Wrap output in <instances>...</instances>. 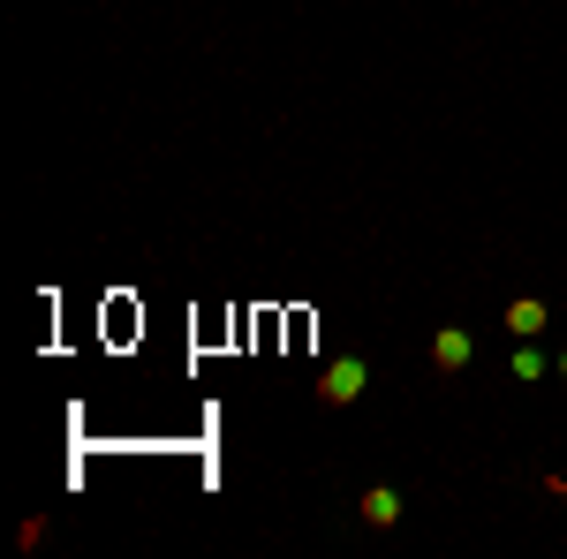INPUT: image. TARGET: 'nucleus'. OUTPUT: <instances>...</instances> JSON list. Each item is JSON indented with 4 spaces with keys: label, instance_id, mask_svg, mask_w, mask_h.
<instances>
[{
    "label": "nucleus",
    "instance_id": "nucleus-1",
    "mask_svg": "<svg viewBox=\"0 0 567 559\" xmlns=\"http://www.w3.org/2000/svg\"><path fill=\"white\" fill-rule=\"evenodd\" d=\"M363 386H371V356H341V363H326V378H318V401H326V408H348Z\"/></svg>",
    "mask_w": 567,
    "mask_h": 559
},
{
    "label": "nucleus",
    "instance_id": "nucleus-2",
    "mask_svg": "<svg viewBox=\"0 0 567 559\" xmlns=\"http://www.w3.org/2000/svg\"><path fill=\"white\" fill-rule=\"evenodd\" d=\"M469 363H477V340H469V325H439V333H431V371H439V378H462Z\"/></svg>",
    "mask_w": 567,
    "mask_h": 559
},
{
    "label": "nucleus",
    "instance_id": "nucleus-3",
    "mask_svg": "<svg viewBox=\"0 0 567 559\" xmlns=\"http://www.w3.org/2000/svg\"><path fill=\"white\" fill-rule=\"evenodd\" d=\"M363 522H371V529L401 522V492H394V484H371V492H363Z\"/></svg>",
    "mask_w": 567,
    "mask_h": 559
},
{
    "label": "nucleus",
    "instance_id": "nucleus-4",
    "mask_svg": "<svg viewBox=\"0 0 567 559\" xmlns=\"http://www.w3.org/2000/svg\"><path fill=\"white\" fill-rule=\"evenodd\" d=\"M507 333L537 340V333H545V303H537V295H515V303H507Z\"/></svg>",
    "mask_w": 567,
    "mask_h": 559
},
{
    "label": "nucleus",
    "instance_id": "nucleus-5",
    "mask_svg": "<svg viewBox=\"0 0 567 559\" xmlns=\"http://www.w3.org/2000/svg\"><path fill=\"white\" fill-rule=\"evenodd\" d=\"M507 371H515V378H522V386H537V378H545V356H537L530 340H522V348H515V363H507Z\"/></svg>",
    "mask_w": 567,
    "mask_h": 559
},
{
    "label": "nucleus",
    "instance_id": "nucleus-6",
    "mask_svg": "<svg viewBox=\"0 0 567 559\" xmlns=\"http://www.w3.org/2000/svg\"><path fill=\"white\" fill-rule=\"evenodd\" d=\"M552 371H560V378H567V348H560V363H552Z\"/></svg>",
    "mask_w": 567,
    "mask_h": 559
},
{
    "label": "nucleus",
    "instance_id": "nucleus-7",
    "mask_svg": "<svg viewBox=\"0 0 567 559\" xmlns=\"http://www.w3.org/2000/svg\"><path fill=\"white\" fill-rule=\"evenodd\" d=\"M560 492H567V476H560Z\"/></svg>",
    "mask_w": 567,
    "mask_h": 559
}]
</instances>
